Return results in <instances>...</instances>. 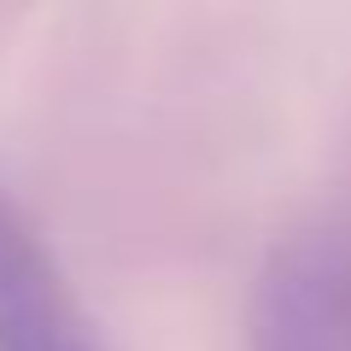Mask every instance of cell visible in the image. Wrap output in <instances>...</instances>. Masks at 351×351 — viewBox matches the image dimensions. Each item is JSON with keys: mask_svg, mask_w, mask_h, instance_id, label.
Here are the masks:
<instances>
[{"mask_svg": "<svg viewBox=\"0 0 351 351\" xmlns=\"http://www.w3.org/2000/svg\"><path fill=\"white\" fill-rule=\"evenodd\" d=\"M252 351H351V228L322 217L269 246L246 311Z\"/></svg>", "mask_w": 351, "mask_h": 351, "instance_id": "cell-1", "label": "cell"}, {"mask_svg": "<svg viewBox=\"0 0 351 351\" xmlns=\"http://www.w3.org/2000/svg\"><path fill=\"white\" fill-rule=\"evenodd\" d=\"M0 351H106L24 205L0 188Z\"/></svg>", "mask_w": 351, "mask_h": 351, "instance_id": "cell-2", "label": "cell"}]
</instances>
